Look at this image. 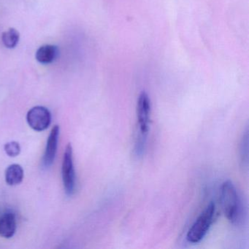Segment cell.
<instances>
[{"mask_svg":"<svg viewBox=\"0 0 249 249\" xmlns=\"http://www.w3.org/2000/svg\"><path fill=\"white\" fill-rule=\"evenodd\" d=\"M59 126L55 125L51 131L50 135L48 138L47 145L43 157V164L46 167H50L53 164L57 151L58 141L59 137Z\"/></svg>","mask_w":249,"mask_h":249,"instance_id":"obj_6","label":"cell"},{"mask_svg":"<svg viewBox=\"0 0 249 249\" xmlns=\"http://www.w3.org/2000/svg\"><path fill=\"white\" fill-rule=\"evenodd\" d=\"M215 205L211 202L195 220L188 231L186 240L190 243H198L205 237L215 220Z\"/></svg>","mask_w":249,"mask_h":249,"instance_id":"obj_2","label":"cell"},{"mask_svg":"<svg viewBox=\"0 0 249 249\" xmlns=\"http://www.w3.org/2000/svg\"><path fill=\"white\" fill-rule=\"evenodd\" d=\"M4 149L7 155L9 156L10 157H17L21 152V146L19 143L16 141H11L5 144Z\"/></svg>","mask_w":249,"mask_h":249,"instance_id":"obj_11","label":"cell"},{"mask_svg":"<svg viewBox=\"0 0 249 249\" xmlns=\"http://www.w3.org/2000/svg\"><path fill=\"white\" fill-rule=\"evenodd\" d=\"M220 202L224 215L230 222L238 224L241 221L242 205L235 186L231 180L224 181L220 188Z\"/></svg>","mask_w":249,"mask_h":249,"instance_id":"obj_1","label":"cell"},{"mask_svg":"<svg viewBox=\"0 0 249 249\" xmlns=\"http://www.w3.org/2000/svg\"><path fill=\"white\" fill-rule=\"evenodd\" d=\"M19 33L16 29L11 28L2 33V42L8 49L15 48L19 41Z\"/></svg>","mask_w":249,"mask_h":249,"instance_id":"obj_10","label":"cell"},{"mask_svg":"<svg viewBox=\"0 0 249 249\" xmlns=\"http://www.w3.org/2000/svg\"><path fill=\"white\" fill-rule=\"evenodd\" d=\"M29 126L37 132L46 130L52 123V114L46 107L36 106L29 110L27 115Z\"/></svg>","mask_w":249,"mask_h":249,"instance_id":"obj_5","label":"cell"},{"mask_svg":"<svg viewBox=\"0 0 249 249\" xmlns=\"http://www.w3.org/2000/svg\"><path fill=\"white\" fill-rule=\"evenodd\" d=\"M62 174L65 192L68 195H72L75 189V173L72 157V148L70 143L67 145L64 153Z\"/></svg>","mask_w":249,"mask_h":249,"instance_id":"obj_4","label":"cell"},{"mask_svg":"<svg viewBox=\"0 0 249 249\" xmlns=\"http://www.w3.org/2000/svg\"><path fill=\"white\" fill-rule=\"evenodd\" d=\"M24 175V170L21 165L11 164L5 171V181L9 186H16L22 182Z\"/></svg>","mask_w":249,"mask_h":249,"instance_id":"obj_9","label":"cell"},{"mask_svg":"<svg viewBox=\"0 0 249 249\" xmlns=\"http://www.w3.org/2000/svg\"><path fill=\"white\" fill-rule=\"evenodd\" d=\"M59 55L57 46L53 45H46L39 48L36 52V59L40 63L47 65L54 62Z\"/></svg>","mask_w":249,"mask_h":249,"instance_id":"obj_8","label":"cell"},{"mask_svg":"<svg viewBox=\"0 0 249 249\" xmlns=\"http://www.w3.org/2000/svg\"><path fill=\"white\" fill-rule=\"evenodd\" d=\"M248 138H249V136H248V132H246V135H245L244 138H243V142H242L241 144L242 161H243V162L246 161V164H248V152H249V151H248V148H248V143H249Z\"/></svg>","mask_w":249,"mask_h":249,"instance_id":"obj_12","label":"cell"},{"mask_svg":"<svg viewBox=\"0 0 249 249\" xmlns=\"http://www.w3.org/2000/svg\"><path fill=\"white\" fill-rule=\"evenodd\" d=\"M17 231V220L15 214L7 212L0 218V236L11 238Z\"/></svg>","mask_w":249,"mask_h":249,"instance_id":"obj_7","label":"cell"},{"mask_svg":"<svg viewBox=\"0 0 249 249\" xmlns=\"http://www.w3.org/2000/svg\"><path fill=\"white\" fill-rule=\"evenodd\" d=\"M151 100L145 91L140 94L137 103L138 134L137 139L147 141L151 120Z\"/></svg>","mask_w":249,"mask_h":249,"instance_id":"obj_3","label":"cell"}]
</instances>
